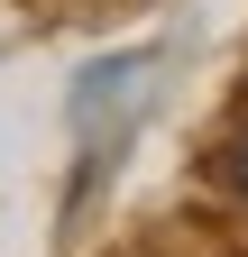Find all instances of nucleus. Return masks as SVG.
Instances as JSON below:
<instances>
[{"label": "nucleus", "instance_id": "f257e3e1", "mask_svg": "<svg viewBox=\"0 0 248 257\" xmlns=\"http://www.w3.org/2000/svg\"><path fill=\"white\" fill-rule=\"evenodd\" d=\"M239 193H248V156H239Z\"/></svg>", "mask_w": 248, "mask_h": 257}]
</instances>
